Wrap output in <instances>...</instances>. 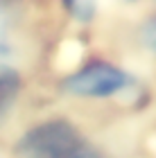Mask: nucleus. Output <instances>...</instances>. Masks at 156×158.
I'll return each mask as SVG.
<instances>
[{"mask_svg":"<svg viewBox=\"0 0 156 158\" xmlns=\"http://www.w3.org/2000/svg\"><path fill=\"white\" fill-rule=\"evenodd\" d=\"M11 158H106L70 118L52 115L34 122L16 138Z\"/></svg>","mask_w":156,"mask_h":158,"instance_id":"1","label":"nucleus"},{"mask_svg":"<svg viewBox=\"0 0 156 158\" xmlns=\"http://www.w3.org/2000/svg\"><path fill=\"white\" fill-rule=\"evenodd\" d=\"M61 93L73 99L86 102H104L116 99L133 88V77L124 68L106 59H91L70 75H66L59 84Z\"/></svg>","mask_w":156,"mask_h":158,"instance_id":"2","label":"nucleus"},{"mask_svg":"<svg viewBox=\"0 0 156 158\" xmlns=\"http://www.w3.org/2000/svg\"><path fill=\"white\" fill-rule=\"evenodd\" d=\"M32 0H0V63H16L27 50Z\"/></svg>","mask_w":156,"mask_h":158,"instance_id":"3","label":"nucleus"},{"mask_svg":"<svg viewBox=\"0 0 156 158\" xmlns=\"http://www.w3.org/2000/svg\"><path fill=\"white\" fill-rule=\"evenodd\" d=\"M23 90L20 70L11 63H0V124L11 115Z\"/></svg>","mask_w":156,"mask_h":158,"instance_id":"4","label":"nucleus"},{"mask_svg":"<svg viewBox=\"0 0 156 158\" xmlns=\"http://www.w3.org/2000/svg\"><path fill=\"white\" fill-rule=\"evenodd\" d=\"M138 43L147 54L156 59V11L147 14L138 25Z\"/></svg>","mask_w":156,"mask_h":158,"instance_id":"5","label":"nucleus"},{"mask_svg":"<svg viewBox=\"0 0 156 158\" xmlns=\"http://www.w3.org/2000/svg\"><path fill=\"white\" fill-rule=\"evenodd\" d=\"M63 9H66L70 16H75L79 23H91V18L95 16V7L88 0H61Z\"/></svg>","mask_w":156,"mask_h":158,"instance_id":"6","label":"nucleus"}]
</instances>
